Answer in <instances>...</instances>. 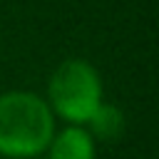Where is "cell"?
<instances>
[{"instance_id": "1", "label": "cell", "mask_w": 159, "mask_h": 159, "mask_svg": "<svg viewBox=\"0 0 159 159\" xmlns=\"http://www.w3.org/2000/svg\"><path fill=\"white\" fill-rule=\"evenodd\" d=\"M55 134L52 109L32 92L0 94V154L30 159L47 149Z\"/></svg>"}, {"instance_id": "2", "label": "cell", "mask_w": 159, "mask_h": 159, "mask_svg": "<svg viewBox=\"0 0 159 159\" xmlns=\"http://www.w3.org/2000/svg\"><path fill=\"white\" fill-rule=\"evenodd\" d=\"M50 104L67 122L84 124L102 104V82L97 70L84 60L62 62L50 77Z\"/></svg>"}, {"instance_id": "3", "label": "cell", "mask_w": 159, "mask_h": 159, "mask_svg": "<svg viewBox=\"0 0 159 159\" xmlns=\"http://www.w3.org/2000/svg\"><path fill=\"white\" fill-rule=\"evenodd\" d=\"M50 159H94V139L82 127H67L60 134H52Z\"/></svg>"}, {"instance_id": "4", "label": "cell", "mask_w": 159, "mask_h": 159, "mask_svg": "<svg viewBox=\"0 0 159 159\" xmlns=\"http://www.w3.org/2000/svg\"><path fill=\"white\" fill-rule=\"evenodd\" d=\"M89 127H92V132L99 137V139H114V137H119L122 134V127H124V119H122V112L117 109V107H112V104H99L97 109H94V114L89 117V122H87Z\"/></svg>"}]
</instances>
